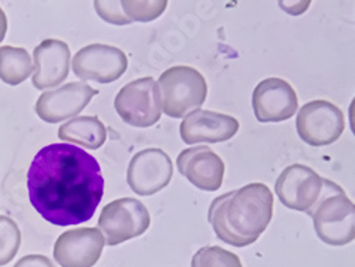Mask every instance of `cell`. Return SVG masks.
I'll return each mask as SVG.
<instances>
[{
	"label": "cell",
	"mask_w": 355,
	"mask_h": 267,
	"mask_svg": "<svg viewBox=\"0 0 355 267\" xmlns=\"http://www.w3.org/2000/svg\"><path fill=\"white\" fill-rule=\"evenodd\" d=\"M35 211L55 226L90 221L104 195L98 161L71 144H51L37 153L27 172Z\"/></svg>",
	"instance_id": "6da1fadb"
},
{
	"label": "cell",
	"mask_w": 355,
	"mask_h": 267,
	"mask_svg": "<svg viewBox=\"0 0 355 267\" xmlns=\"http://www.w3.org/2000/svg\"><path fill=\"white\" fill-rule=\"evenodd\" d=\"M273 205L270 188L254 182L214 199L208 221L222 242L245 248L253 245L269 226Z\"/></svg>",
	"instance_id": "7a4b0ae2"
},
{
	"label": "cell",
	"mask_w": 355,
	"mask_h": 267,
	"mask_svg": "<svg viewBox=\"0 0 355 267\" xmlns=\"http://www.w3.org/2000/svg\"><path fill=\"white\" fill-rule=\"evenodd\" d=\"M318 239L330 246H344L355 239V206L344 189L324 178L320 199L309 214Z\"/></svg>",
	"instance_id": "3957f363"
},
{
	"label": "cell",
	"mask_w": 355,
	"mask_h": 267,
	"mask_svg": "<svg viewBox=\"0 0 355 267\" xmlns=\"http://www.w3.org/2000/svg\"><path fill=\"white\" fill-rule=\"evenodd\" d=\"M162 112L171 118H184L199 110L208 97V84L193 67L175 66L165 70L158 83Z\"/></svg>",
	"instance_id": "277c9868"
},
{
	"label": "cell",
	"mask_w": 355,
	"mask_h": 267,
	"mask_svg": "<svg viewBox=\"0 0 355 267\" xmlns=\"http://www.w3.org/2000/svg\"><path fill=\"white\" fill-rule=\"evenodd\" d=\"M151 225L146 206L132 198L116 199L105 205L98 219V229L108 246H116L144 234Z\"/></svg>",
	"instance_id": "5b68a950"
},
{
	"label": "cell",
	"mask_w": 355,
	"mask_h": 267,
	"mask_svg": "<svg viewBox=\"0 0 355 267\" xmlns=\"http://www.w3.org/2000/svg\"><path fill=\"white\" fill-rule=\"evenodd\" d=\"M115 111L128 126L148 128L161 120V104L157 81L144 77L128 83L116 94Z\"/></svg>",
	"instance_id": "8992f818"
},
{
	"label": "cell",
	"mask_w": 355,
	"mask_h": 267,
	"mask_svg": "<svg viewBox=\"0 0 355 267\" xmlns=\"http://www.w3.org/2000/svg\"><path fill=\"white\" fill-rule=\"evenodd\" d=\"M299 137L311 146L334 144L345 130L343 111L327 100H315L304 104L297 115Z\"/></svg>",
	"instance_id": "52a82bcc"
},
{
	"label": "cell",
	"mask_w": 355,
	"mask_h": 267,
	"mask_svg": "<svg viewBox=\"0 0 355 267\" xmlns=\"http://www.w3.org/2000/svg\"><path fill=\"white\" fill-rule=\"evenodd\" d=\"M128 69L125 53L110 44L83 47L73 58V71L80 80L110 84L120 80Z\"/></svg>",
	"instance_id": "ba28073f"
},
{
	"label": "cell",
	"mask_w": 355,
	"mask_h": 267,
	"mask_svg": "<svg viewBox=\"0 0 355 267\" xmlns=\"http://www.w3.org/2000/svg\"><path fill=\"white\" fill-rule=\"evenodd\" d=\"M324 178L314 169L294 164L287 166L276 182V193L280 202L293 211L310 214L321 196Z\"/></svg>",
	"instance_id": "9c48e42d"
},
{
	"label": "cell",
	"mask_w": 355,
	"mask_h": 267,
	"mask_svg": "<svg viewBox=\"0 0 355 267\" xmlns=\"http://www.w3.org/2000/svg\"><path fill=\"white\" fill-rule=\"evenodd\" d=\"M172 176L173 165L169 155L159 148H148L132 157L127 171V182L137 195L151 196L162 191Z\"/></svg>",
	"instance_id": "30bf717a"
},
{
	"label": "cell",
	"mask_w": 355,
	"mask_h": 267,
	"mask_svg": "<svg viewBox=\"0 0 355 267\" xmlns=\"http://www.w3.org/2000/svg\"><path fill=\"white\" fill-rule=\"evenodd\" d=\"M252 105L259 123H282L297 111L299 98L288 81L270 77L256 85Z\"/></svg>",
	"instance_id": "8fae6325"
},
{
	"label": "cell",
	"mask_w": 355,
	"mask_h": 267,
	"mask_svg": "<svg viewBox=\"0 0 355 267\" xmlns=\"http://www.w3.org/2000/svg\"><path fill=\"white\" fill-rule=\"evenodd\" d=\"M98 90L85 83L73 81L58 87L57 90L43 93L36 103V114L49 124H57L80 114Z\"/></svg>",
	"instance_id": "7c38bea8"
},
{
	"label": "cell",
	"mask_w": 355,
	"mask_h": 267,
	"mask_svg": "<svg viewBox=\"0 0 355 267\" xmlns=\"http://www.w3.org/2000/svg\"><path fill=\"white\" fill-rule=\"evenodd\" d=\"M105 237L97 227H78L58 237L53 255L62 267H93L103 255Z\"/></svg>",
	"instance_id": "4fadbf2b"
},
{
	"label": "cell",
	"mask_w": 355,
	"mask_h": 267,
	"mask_svg": "<svg viewBox=\"0 0 355 267\" xmlns=\"http://www.w3.org/2000/svg\"><path fill=\"white\" fill-rule=\"evenodd\" d=\"M176 166L200 191L215 192L223 184L225 164L209 146L199 145L184 150L176 158Z\"/></svg>",
	"instance_id": "5bb4252c"
},
{
	"label": "cell",
	"mask_w": 355,
	"mask_h": 267,
	"mask_svg": "<svg viewBox=\"0 0 355 267\" xmlns=\"http://www.w3.org/2000/svg\"><path fill=\"white\" fill-rule=\"evenodd\" d=\"M239 127V121L232 115L199 108L185 117L180 132L182 141L189 145L198 142L218 144L233 138Z\"/></svg>",
	"instance_id": "9a60e30c"
},
{
	"label": "cell",
	"mask_w": 355,
	"mask_h": 267,
	"mask_svg": "<svg viewBox=\"0 0 355 267\" xmlns=\"http://www.w3.org/2000/svg\"><path fill=\"white\" fill-rule=\"evenodd\" d=\"M70 58L71 53L67 43L57 39L43 40L33 51V85L37 90L60 85L69 77Z\"/></svg>",
	"instance_id": "2e32d148"
},
{
	"label": "cell",
	"mask_w": 355,
	"mask_h": 267,
	"mask_svg": "<svg viewBox=\"0 0 355 267\" xmlns=\"http://www.w3.org/2000/svg\"><path fill=\"white\" fill-rule=\"evenodd\" d=\"M58 138L88 150H98L107 139V128L98 117H76L58 128Z\"/></svg>",
	"instance_id": "e0dca14e"
},
{
	"label": "cell",
	"mask_w": 355,
	"mask_h": 267,
	"mask_svg": "<svg viewBox=\"0 0 355 267\" xmlns=\"http://www.w3.org/2000/svg\"><path fill=\"white\" fill-rule=\"evenodd\" d=\"M35 71L32 57L26 49L0 47V80L9 85H19Z\"/></svg>",
	"instance_id": "ac0fdd59"
},
{
	"label": "cell",
	"mask_w": 355,
	"mask_h": 267,
	"mask_svg": "<svg viewBox=\"0 0 355 267\" xmlns=\"http://www.w3.org/2000/svg\"><path fill=\"white\" fill-rule=\"evenodd\" d=\"M21 245V233L17 223L5 215H0V266L10 263Z\"/></svg>",
	"instance_id": "d6986e66"
},
{
	"label": "cell",
	"mask_w": 355,
	"mask_h": 267,
	"mask_svg": "<svg viewBox=\"0 0 355 267\" xmlns=\"http://www.w3.org/2000/svg\"><path fill=\"white\" fill-rule=\"evenodd\" d=\"M192 267H243L238 255L220 246H205L192 257Z\"/></svg>",
	"instance_id": "ffe728a7"
},
{
	"label": "cell",
	"mask_w": 355,
	"mask_h": 267,
	"mask_svg": "<svg viewBox=\"0 0 355 267\" xmlns=\"http://www.w3.org/2000/svg\"><path fill=\"white\" fill-rule=\"evenodd\" d=\"M123 10L127 19L132 21H153L158 19L166 9V0H150V2H132V0H123Z\"/></svg>",
	"instance_id": "44dd1931"
},
{
	"label": "cell",
	"mask_w": 355,
	"mask_h": 267,
	"mask_svg": "<svg viewBox=\"0 0 355 267\" xmlns=\"http://www.w3.org/2000/svg\"><path fill=\"white\" fill-rule=\"evenodd\" d=\"M94 8L98 16L111 24L125 26L131 23L123 10L121 2H116V0H114V2H101V0H97V2H94Z\"/></svg>",
	"instance_id": "7402d4cb"
},
{
	"label": "cell",
	"mask_w": 355,
	"mask_h": 267,
	"mask_svg": "<svg viewBox=\"0 0 355 267\" xmlns=\"http://www.w3.org/2000/svg\"><path fill=\"white\" fill-rule=\"evenodd\" d=\"M15 267H54V264L43 255H27L21 257Z\"/></svg>",
	"instance_id": "603a6c76"
},
{
	"label": "cell",
	"mask_w": 355,
	"mask_h": 267,
	"mask_svg": "<svg viewBox=\"0 0 355 267\" xmlns=\"http://www.w3.org/2000/svg\"><path fill=\"white\" fill-rule=\"evenodd\" d=\"M6 32H8V17H6L3 9L0 8V42H3Z\"/></svg>",
	"instance_id": "cb8c5ba5"
}]
</instances>
